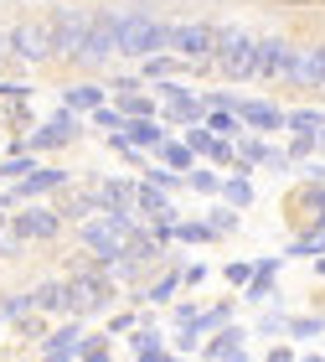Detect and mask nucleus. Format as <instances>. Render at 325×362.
Segmentation results:
<instances>
[{"mask_svg":"<svg viewBox=\"0 0 325 362\" xmlns=\"http://www.w3.org/2000/svg\"><path fill=\"white\" fill-rule=\"evenodd\" d=\"M119 52H124V62H145L155 52H171V16L155 11V6H124Z\"/></svg>","mask_w":325,"mask_h":362,"instance_id":"f257e3e1","label":"nucleus"},{"mask_svg":"<svg viewBox=\"0 0 325 362\" xmlns=\"http://www.w3.org/2000/svg\"><path fill=\"white\" fill-rule=\"evenodd\" d=\"M171 52L186 62V78L217 73V21L212 16H176L171 21Z\"/></svg>","mask_w":325,"mask_h":362,"instance_id":"f03ea898","label":"nucleus"},{"mask_svg":"<svg viewBox=\"0 0 325 362\" xmlns=\"http://www.w3.org/2000/svg\"><path fill=\"white\" fill-rule=\"evenodd\" d=\"M217 78L227 88L233 83H248L253 78V62H258V31L248 21H217Z\"/></svg>","mask_w":325,"mask_h":362,"instance_id":"7ed1b4c3","label":"nucleus"},{"mask_svg":"<svg viewBox=\"0 0 325 362\" xmlns=\"http://www.w3.org/2000/svg\"><path fill=\"white\" fill-rule=\"evenodd\" d=\"M11 68H47L57 62V42H52V16L47 11H31V16H16L11 26Z\"/></svg>","mask_w":325,"mask_h":362,"instance_id":"20e7f679","label":"nucleus"},{"mask_svg":"<svg viewBox=\"0 0 325 362\" xmlns=\"http://www.w3.org/2000/svg\"><path fill=\"white\" fill-rule=\"evenodd\" d=\"M47 16H52L57 62L78 68V57H83V47H88V31H93V16H99V6H88V0H62V6H52Z\"/></svg>","mask_w":325,"mask_h":362,"instance_id":"39448f33","label":"nucleus"},{"mask_svg":"<svg viewBox=\"0 0 325 362\" xmlns=\"http://www.w3.org/2000/svg\"><path fill=\"white\" fill-rule=\"evenodd\" d=\"M119 16L124 6H99V16H93V31H88V47H83V57H78V73H88V78H104L114 62H119Z\"/></svg>","mask_w":325,"mask_h":362,"instance_id":"423d86ee","label":"nucleus"},{"mask_svg":"<svg viewBox=\"0 0 325 362\" xmlns=\"http://www.w3.org/2000/svg\"><path fill=\"white\" fill-rule=\"evenodd\" d=\"M325 83V37H295V57H289L284 88H295L305 98H315Z\"/></svg>","mask_w":325,"mask_h":362,"instance_id":"0eeeda50","label":"nucleus"},{"mask_svg":"<svg viewBox=\"0 0 325 362\" xmlns=\"http://www.w3.org/2000/svg\"><path fill=\"white\" fill-rule=\"evenodd\" d=\"M289 57H295V37L279 26V31H258V62H253V83L264 88H284L289 78Z\"/></svg>","mask_w":325,"mask_h":362,"instance_id":"6e6552de","label":"nucleus"},{"mask_svg":"<svg viewBox=\"0 0 325 362\" xmlns=\"http://www.w3.org/2000/svg\"><path fill=\"white\" fill-rule=\"evenodd\" d=\"M68 290H73V316H99V310H109L114 300V285L104 279V269H78L68 274Z\"/></svg>","mask_w":325,"mask_h":362,"instance_id":"1a4fd4ad","label":"nucleus"},{"mask_svg":"<svg viewBox=\"0 0 325 362\" xmlns=\"http://www.w3.org/2000/svg\"><path fill=\"white\" fill-rule=\"evenodd\" d=\"M16 223H21V233L31 238V243H57L62 238V228H68V218H62L57 207H47V202H21V212H16Z\"/></svg>","mask_w":325,"mask_h":362,"instance_id":"9d476101","label":"nucleus"},{"mask_svg":"<svg viewBox=\"0 0 325 362\" xmlns=\"http://www.w3.org/2000/svg\"><path fill=\"white\" fill-rule=\"evenodd\" d=\"M289 223H300V228H325V181H305L300 176V187L289 192Z\"/></svg>","mask_w":325,"mask_h":362,"instance_id":"9b49d317","label":"nucleus"},{"mask_svg":"<svg viewBox=\"0 0 325 362\" xmlns=\"http://www.w3.org/2000/svg\"><path fill=\"white\" fill-rule=\"evenodd\" d=\"M93 192H99V207L104 212H140L135 197H140V181L135 176H93Z\"/></svg>","mask_w":325,"mask_h":362,"instance_id":"f8f14e48","label":"nucleus"},{"mask_svg":"<svg viewBox=\"0 0 325 362\" xmlns=\"http://www.w3.org/2000/svg\"><path fill=\"white\" fill-rule=\"evenodd\" d=\"M238 114H243L248 129H258V135H274V129H284V119H289V109L274 104V98H238Z\"/></svg>","mask_w":325,"mask_h":362,"instance_id":"ddd939ff","label":"nucleus"},{"mask_svg":"<svg viewBox=\"0 0 325 362\" xmlns=\"http://www.w3.org/2000/svg\"><path fill=\"white\" fill-rule=\"evenodd\" d=\"M78 347H83V316H68V326H57V332H47L37 341V357H78Z\"/></svg>","mask_w":325,"mask_h":362,"instance_id":"4468645a","label":"nucleus"},{"mask_svg":"<svg viewBox=\"0 0 325 362\" xmlns=\"http://www.w3.org/2000/svg\"><path fill=\"white\" fill-rule=\"evenodd\" d=\"M129 357H140V362H166V357H176V352L166 347V337L155 332V321L140 316V326L129 332Z\"/></svg>","mask_w":325,"mask_h":362,"instance_id":"2eb2a0df","label":"nucleus"},{"mask_svg":"<svg viewBox=\"0 0 325 362\" xmlns=\"http://www.w3.org/2000/svg\"><path fill=\"white\" fill-rule=\"evenodd\" d=\"M31 295H37V310H42V316H73L68 274H52V279H42V285H31Z\"/></svg>","mask_w":325,"mask_h":362,"instance_id":"dca6fc26","label":"nucleus"},{"mask_svg":"<svg viewBox=\"0 0 325 362\" xmlns=\"http://www.w3.org/2000/svg\"><path fill=\"white\" fill-rule=\"evenodd\" d=\"M243 341H248V332H243V326H217L212 341L202 347V357H207V362H243V357H248V347H243Z\"/></svg>","mask_w":325,"mask_h":362,"instance_id":"f3484780","label":"nucleus"},{"mask_svg":"<svg viewBox=\"0 0 325 362\" xmlns=\"http://www.w3.org/2000/svg\"><path fill=\"white\" fill-rule=\"evenodd\" d=\"M62 104L78 109V114H93L99 104H109V83H99V78H78V83H62Z\"/></svg>","mask_w":325,"mask_h":362,"instance_id":"a211bd4d","label":"nucleus"},{"mask_svg":"<svg viewBox=\"0 0 325 362\" xmlns=\"http://www.w3.org/2000/svg\"><path fill=\"white\" fill-rule=\"evenodd\" d=\"M57 212H62L73 228L88 223L93 212H99V192H93V181H83V187H78V181H73V187H62V207H57Z\"/></svg>","mask_w":325,"mask_h":362,"instance_id":"6ab92c4d","label":"nucleus"},{"mask_svg":"<svg viewBox=\"0 0 325 362\" xmlns=\"http://www.w3.org/2000/svg\"><path fill=\"white\" fill-rule=\"evenodd\" d=\"M140 78H145V88H155V83H166V78H186V62L176 52H155V57L140 62Z\"/></svg>","mask_w":325,"mask_h":362,"instance_id":"aec40b11","label":"nucleus"},{"mask_svg":"<svg viewBox=\"0 0 325 362\" xmlns=\"http://www.w3.org/2000/svg\"><path fill=\"white\" fill-rule=\"evenodd\" d=\"M124 135L135 140L140 151H150V156H155L160 145L171 140V135H166V119H160V114H150V119H129V129H124Z\"/></svg>","mask_w":325,"mask_h":362,"instance_id":"412c9836","label":"nucleus"},{"mask_svg":"<svg viewBox=\"0 0 325 362\" xmlns=\"http://www.w3.org/2000/svg\"><path fill=\"white\" fill-rule=\"evenodd\" d=\"M26 233H21V223H16V212H0V259L6 264H16V259H26Z\"/></svg>","mask_w":325,"mask_h":362,"instance_id":"4be33fe9","label":"nucleus"},{"mask_svg":"<svg viewBox=\"0 0 325 362\" xmlns=\"http://www.w3.org/2000/svg\"><path fill=\"white\" fill-rule=\"evenodd\" d=\"M222 166H212V160H207V166H202V160H197V166H191L186 171V187L191 192H197V197H222Z\"/></svg>","mask_w":325,"mask_h":362,"instance_id":"5701e85b","label":"nucleus"},{"mask_svg":"<svg viewBox=\"0 0 325 362\" xmlns=\"http://www.w3.org/2000/svg\"><path fill=\"white\" fill-rule=\"evenodd\" d=\"M181 285H186V279H181V269H166V274H155L150 285H145V290L135 295V305H140V300H155V305H166V300H171V295L181 290Z\"/></svg>","mask_w":325,"mask_h":362,"instance_id":"b1692460","label":"nucleus"},{"mask_svg":"<svg viewBox=\"0 0 325 362\" xmlns=\"http://www.w3.org/2000/svg\"><path fill=\"white\" fill-rule=\"evenodd\" d=\"M155 160H166V166H176V171H191V166H197V151H191L186 135H171V140L155 151Z\"/></svg>","mask_w":325,"mask_h":362,"instance_id":"393cba45","label":"nucleus"},{"mask_svg":"<svg viewBox=\"0 0 325 362\" xmlns=\"http://www.w3.org/2000/svg\"><path fill=\"white\" fill-rule=\"evenodd\" d=\"M238 156L248 160V166H269V156H274V140H264L258 129H243V135H238Z\"/></svg>","mask_w":325,"mask_h":362,"instance_id":"a878e982","label":"nucleus"},{"mask_svg":"<svg viewBox=\"0 0 325 362\" xmlns=\"http://www.w3.org/2000/svg\"><path fill=\"white\" fill-rule=\"evenodd\" d=\"M31 310H37V295L31 290H11V295H0V321H21V316H31Z\"/></svg>","mask_w":325,"mask_h":362,"instance_id":"bb28decb","label":"nucleus"},{"mask_svg":"<svg viewBox=\"0 0 325 362\" xmlns=\"http://www.w3.org/2000/svg\"><path fill=\"white\" fill-rule=\"evenodd\" d=\"M310 337H325V310L320 305L310 316H289V341H310Z\"/></svg>","mask_w":325,"mask_h":362,"instance_id":"cd10ccee","label":"nucleus"},{"mask_svg":"<svg viewBox=\"0 0 325 362\" xmlns=\"http://www.w3.org/2000/svg\"><path fill=\"white\" fill-rule=\"evenodd\" d=\"M222 202H233V207L248 212V207H253V181L243 176V171H233V176L222 181Z\"/></svg>","mask_w":325,"mask_h":362,"instance_id":"c85d7f7f","label":"nucleus"},{"mask_svg":"<svg viewBox=\"0 0 325 362\" xmlns=\"http://www.w3.org/2000/svg\"><path fill=\"white\" fill-rule=\"evenodd\" d=\"M284 129H325V109L320 104H300V109H289V119H284Z\"/></svg>","mask_w":325,"mask_h":362,"instance_id":"c756f323","label":"nucleus"},{"mask_svg":"<svg viewBox=\"0 0 325 362\" xmlns=\"http://www.w3.org/2000/svg\"><path fill=\"white\" fill-rule=\"evenodd\" d=\"M62 145H73L62 129L47 119V124H37V135H26V151H62Z\"/></svg>","mask_w":325,"mask_h":362,"instance_id":"7c9ffc66","label":"nucleus"},{"mask_svg":"<svg viewBox=\"0 0 325 362\" xmlns=\"http://www.w3.org/2000/svg\"><path fill=\"white\" fill-rule=\"evenodd\" d=\"M176 238H181V243H217V228L202 223V218H181V223H176Z\"/></svg>","mask_w":325,"mask_h":362,"instance_id":"2f4dec72","label":"nucleus"},{"mask_svg":"<svg viewBox=\"0 0 325 362\" xmlns=\"http://www.w3.org/2000/svg\"><path fill=\"white\" fill-rule=\"evenodd\" d=\"M207 124H212L217 135H233V140L243 135V129H248V124H243V114H238V109H207Z\"/></svg>","mask_w":325,"mask_h":362,"instance_id":"473e14b6","label":"nucleus"},{"mask_svg":"<svg viewBox=\"0 0 325 362\" xmlns=\"http://www.w3.org/2000/svg\"><path fill=\"white\" fill-rule=\"evenodd\" d=\"M253 332H258V337H289V316H284V310H279V305L269 300V305H264V316H258V326H253Z\"/></svg>","mask_w":325,"mask_h":362,"instance_id":"72a5a7b5","label":"nucleus"},{"mask_svg":"<svg viewBox=\"0 0 325 362\" xmlns=\"http://www.w3.org/2000/svg\"><path fill=\"white\" fill-rule=\"evenodd\" d=\"M88 119L99 124V129H109V135H119V129H129V114H124L119 104H99V109L88 114Z\"/></svg>","mask_w":325,"mask_h":362,"instance_id":"f704fd0d","label":"nucleus"},{"mask_svg":"<svg viewBox=\"0 0 325 362\" xmlns=\"http://www.w3.org/2000/svg\"><path fill=\"white\" fill-rule=\"evenodd\" d=\"M207 223L217 228V238H227V233H238V223H243V207L222 202V207H212V212H207Z\"/></svg>","mask_w":325,"mask_h":362,"instance_id":"c9c22d12","label":"nucleus"},{"mask_svg":"<svg viewBox=\"0 0 325 362\" xmlns=\"http://www.w3.org/2000/svg\"><path fill=\"white\" fill-rule=\"evenodd\" d=\"M227 321H233V300H222V305H212V310H197V321H191V326L207 337V332H217V326H227Z\"/></svg>","mask_w":325,"mask_h":362,"instance_id":"e433bc0d","label":"nucleus"},{"mask_svg":"<svg viewBox=\"0 0 325 362\" xmlns=\"http://www.w3.org/2000/svg\"><path fill=\"white\" fill-rule=\"evenodd\" d=\"M284 151L295 156V166H300V160H310V156L320 151V135H315V129H295V140H289Z\"/></svg>","mask_w":325,"mask_h":362,"instance_id":"4c0bfd02","label":"nucleus"},{"mask_svg":"<svg viewBox=\"0 0 325 362\" xmlns=\"http://www.w3.org/2000/svg\"><path fill=\"white\" fill-rule=\"evenodd\" d=\"M207 160H212V166H238V140L233 135H217L212 151H207Z\"/></svg>","mask_w":325,"mask_h":362,"instance_id":"58836bf2","label":"nucleus"},{"mask_svg":"<svg viewBox=\"0 0 325 362\" xmlns=\"http://www.w3.org/2000/svg\"><path fill=\"white\" fill-rule=\"evenodd\" d=\"M181 135L191 140V151H197V156H207V151H212V140H217V129H212V124L202 119V124H186Z\"/></svg>","mask_w":325,"mask_h":362,"instance_id":"ea45409f","label":"nucleus"},{"mask_svg":"<svg viewBox=\"0 0 325 362\" xmlns=\"http://www.w3.org/2000/svg\"><path fill=\"white\" fill-rule=\"evenodd\" d=\"M222 279H227L233 290H243V285L253 279V259H227V264H222Z\"/></svg>","mask_w":325,"mask_h":362,"instance_id":"a19ab883","label":"nucleus"},{"mask_svg":"<svg viewBox=\"0 0 325 362\" xmlns=\"http://www.w3.org/2000/svg\"><path fill=\"white\" fill-rule=\"evenodd\" d=\"M176 357H191V352H202V332L197 326H176Z\"/></svg>","mask_w":325,"mask_h":362,"instance_id":"79ce46f5","label":"nucleus"},{"mask_svg":"<svg viewBox=\"0 0 325 362\" xmlns=\"http://www.w3.org/2000/svg\"><path fill=\"white\" fill-rule=\"evenodd\" d=\"M31 171H37V160H31V151H26V156H11L6 166H0V176H11V181H26Z\"/></svg>","mask_w":325,"mask_h":362,"instance_id":"37998d69","label":"nucleus"},{"mask_svg":"<svg viewBox=\"0 0 325 362\" xmlns=\"http://www.w3.org/2000/svg\"><path fill=\"white\" fill-rule=\"evenodd\" d=\"M78 357H88V362H104V357H109V332H104V337H83Z\"/></svg>","mask_w":325,"mask_h":362,"instance_id":"c03bdc74","label":"nucleus"},{"mask_svg":"<svg viewBox=\"0 0 325 362\" xmlns=\"http://www.w3.org/2000/svg\"><path fill=\"white\" fill-rule=\"evenodd\" d=\"M140 326V310H119V316L109 321V337H124V332H135Z\"/></svg>","mask_w":325,"mask_h":362,"instance_id":"a18cd8bd","label":"nucleus"},{"mask_svg":"<svg viewBox=\"0 0 325 362\" xmlns=\"http://www.w3.org/2000/svg\"><path fill=\"white\" fill-rule=\"evenodd\" d=\"M300 176H305V181H325V160H315V156L300 160Z\"/></svg>","mask_w":325,"mask_h":362,"instance_id":"49530a36","label":"nucleus"},{"mask_svg":"<svg viewBox=\"0 0 325 362\" xmlns=\"http://www.w3.org/2000/svg\"><path fill=\"white\" fill-rule=\"evenodd\" d=\"M171 321H176V326H191V321H197V305H186V300L171 305Z\"/></svg>","mask_w":325,"mask_h":362,"instance_id":"de8ad7c7","label":"nucleus"},{"mask_svg":"<svg viewBox=\"0 0 325 362\" xmlns=\"http://www.w3.org/2000/svg\"><path fill=\"white\" fill-rule=\"evenodd\" d=\"M181 279H186V285H191V290H197V285H202V279H207V264H181Z\"/></svg>","mask_w":325,"mask_h":362,"instance_id":"09e8293b","label":"nucleus"},{"mask_svg":"<svg viewBox=\"0 0 325 362\" xmlns=\"http://www.w3.org/2000/svg\"><path fill=\"white\" fill-rule=\"evenodd\" d=\"M264 357H269V362H295V357H300V352H295V347H269V352H264Z\"/></svg>","mask_w":325,"mask_h":362,"instance_id":"8fccbe9b","label":"nucleus"},{"mask_svg":"<svg viewBox=\"0 0 325 362\" xmlns=\"http://www.w3.org/2000/svg\"><path fill=\"white\" fill-rule=\"evenodd\" d=\"M11 57V31H0V62Z\"/></svg>","mask_w":325,"mask_h":362,"instance_id":"3c124183","label":"nucleus"},{"mask_svg":"<svg viewBox=\"0 0 325 362\" xmlns=\"http://www.w3.org/2000/svg\"><path fill=\"white\" fill-rule=\"evenodd\" d=\"M315 279H325V254H315Z\"/></svg>","mask_w":325,"mask_h":362,"instance_id":"603ef678","label":"nucleus"},{"mask_svg":"<svg viewBox=\"0 0 325 362\" xmlns=\"http://www.w3.org/2000/svg\"><path fill=\"white\" fill-rule=\"evenodd\" d=\"M320 156H325V129H320Z\"/></svg>","mask_w":325,"mask_h":362,"instance_id":"864d4df0","label":"nucleus"},{"mask_svg":"<svg viewBox=\"0 0 325 362\" xmlns=\"http://www.w3.org/2000/svg\"><path fill=\"white\" fill-rule=\"evenodd\" d=\"M320 98H325V83H320Z\"/></svg>","mask_w":325,"mask_h":362,"instance_id":"5fc2aeb1","label":"nucleus"}]
</instances>
